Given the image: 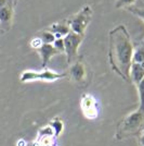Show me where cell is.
<instances>
[{"label": "cell", "instance_id": "1", "mask_svg": "<svg viewBox=\"0 0 144 146\" xmlns=\"http://www.w3.org/2000/svg\"><path fill=\"white\" fill-rule=\"evenodd\" d=\"M133 50L134 44L125 25H118L109 32L108 59L111 67L121 79L129 82Z\"/></svg>", "mask_w": 144, "mask_h": 146}, {"label": "cell", "instance_id": "2", "mask_svg": "<svg viewBox=\"0 0 144 146\" xmlns=\"http://www.w3.org/2000/svg\"><path fill=\"white\" fill-rule=\"evenodd\" d=\"M144 127V112L139 109L125 116L117 124L115 139L118 141L125 140L130 136H135Z\"/></svg>", "mask_w": 144, "mask_h": 146}, {"label": "cell", "instance_id": "3", "mask_svg": "<svg viewBox=\"0 0 144 146\" xmlns=\"http://www.w3.org/2000/svg\"><path fill=\"white\" fill-rule=\"evenodd\" d=\"M92 14H93L92 8L89 5H86L77 13L73 14L72 17L66 21V24L68 25L71 32L84 36V32L90 23Z\"/></svg>", "mask_w": 144, "mask_h": 146}, {"label": "cell", "instance_id": "4", "mask_svg": "<svg viewBox=\"0 0 144 146\" xmlns=\"http://www.w3.org/2000/svg\"><path fill=\"white\" fill-rule=\"evenodd\" d=\"M66 78V73L56 72L50 69H42L41 71L35 70H25L20 75V81L22 83H29L35 81H42V82H54L58 80Z\"/></svg>", "mask_w": 144, "mask_h": 146}, {"label": "cell", "instance_id": "5", "mask_svg": "<svg viewBox=\"0 0 144 146\" xmlns=\"http://www.w3.org/2000/svg\"><path fill=\"white\" fill-rule=\"evenodd\" d=\"M66 73V78L77 86H87L90 82V75L84 62L76 60L69 64Z\"/></svg>", "mask_w": 144, "mask_h": 146}, {"label": "cell", "instance_id": "6", "mask_svg": "<svg viewBox=\"0 0 144 146\" xmlns=\"http://www.w3.org/2000/svg\"><path fill=\"white\" fill-rule=\"evenodd\" d=\"M84 40V36L76 34L74 32H69L64 38V54L66 55V59H67V63L72 64L73 62L77 60L78 58V51L79 47Z\"/></svg>", "mask_w": 144, "mask_h": 146}, {"label": "cell", "instance_id": "7", "mask_svg": "<svg viewBox=\"0 0 144 146\" xmlns=\"http://www.w3.org/2000/svg\"><path fill=\"white\" fill-rule=\"evenodd\" d=\"M80 109L86 119L94 120L99 117L100 106L96 98L89 93H84L80 97Z\"/></svg>", "mask_w": 144, "mask_h": 146}, {"label": "cell", "instance_id": "8", "mask_svg": "<svg viewBox=\"0 0 144 146\" xmlns=\"http://www.w3.org/2000/svg\"><path fill=\"white\" fill-rule=\"evenodd\" d=\"M56 139L52 129L47 125L39 130L36 140L33 142V146H56Z\"/></svg>", "mask_w": 144, "mask_h": 146}, {"label": "cell", "instance_id": "9", "mask_svg": "<svg viewBox=\"0 0 144 146\" xmlns=\"http://www.w3.org/2000/svg\"><path fill=\"white\" fill-rule=\"evenodd\" d=\"M14 20V7L9 3L0 7V30L3 32L11 29Z\"/></svg>", "mask_w": 144, "mask_h": 146}, {"label": "cell", "instance_id": "10", "mask_svg": "<svg viewBox=\"0 0 144 146\" xmlns=\"http://www.w3.org/2000/svg\"><path fill=\"white\" fill-rule=\"evenodd\" d=\"M38 54L40 56V59H41V64L42 68L46 69L47 66L49 64L50 60L53 58L54 56L59 55L60 52L54 48V46L52 44H43L40 48L37 50Z\"/></svg>", "mask_w": 144, "mask_h": 146}, {"label": "cell", "instance_id": "11", "mask_svg": "<svg viewBox=\"0 0 144 146\" xmlns=\"http://www.w3.org/2000/svg\"><path fill=\"white\" fill-rule=\"evenodd\" d=\"M130 82L137 86L144 79V66L139 63H131L130 72H129Z\"/></svg>", "mask_w": 144, "mask_h": 146}, {"label": "cell", "instance_id": "12", "mask_svg": "<svg viewBox=\"0 0 144 146\" xmlns=\"http://www.w3.org/2000/svg\"><path fill=\"white\" fill-rule=\"evenodd\" d=\"M47 30L49 32H51L53 34L55 38H64V37L71 32L68 25L63 22H56V23H52V24L49 26Z\"/></svg>", "mask_w": 144, "mask_h": 146}, {"label": "cell", "instance_id": "13", "mask_svg": "<svg viewBox=\"0 0 144 146\" xmlns=\"http://www.w3.org/2000/svg\"><path fill=\"white\" fill-rule=\"evenodd\" d=\"M132 63H139V64L144 66V39L141 43L134 45Z\"/></svg>", "mask_w": 144, "mask_h": 146}, {"label": "cell", "instance_id": "14", "mask_svg": "<svg viewBox=\"0 0 144 146\" xmlns=\"http://www.w3.org/2000/svg\"><path fill=\"white\" fill-rule=\"evenodd\" d=\"M48 125L52 129L55 137H59L61 135V133L63 132V130H64V123H63V121L61 120V118H59V117L53 118L51 121L49 122Z\"/></svg>", "mask_w": 144, "mask_h": 146}, {"label": "cell", "instance_id": "15", "mask_svg": "<svg viewBox=\"0 0 144 146\" xmlns=\"http://www.w3.org/2000/svg\"><path fill=\"white\" fill-rule=\"evenodd\" d=\"M37 37H38V38L41 40L42 44H53L54 40L56 39L53 34H52L51 32H49L47 29H46V30H43V31H41L40 33H38Z\"/></svg>", "mask_w": 144, "mask_h": 146}, {"label": "cell", "instance_id": "16", "mask_svg": "<svg viewBox=\"0 0 144 146\" xmlns=\"http://www.w3.org/2000/svg\"><path fill=\"white\" fill-rule=\"evenodd\" d=\"M139 94V108L140 111L144 112V79L137 85Z\"/></svg>", "mask_w": 144, "mask_h": 146}, {"label": "cell", "instance_id": "17", "mask_svg": "<svg viewBox=\"0 0 144 146\" xmlns=\"http://www.w3.org/2000/svg\"><path fill=\"white\" fill-rule=\"evenodd\" d=\"M127 10H129L132 14L137 15L139 19H141L144 23V6H137V5H133V6L127 8Z\"/></svg>", "mask_w": 144, "mask_h": 146}, {"label": "cell", "instance_id": "18", "mask_svg": "<svg viewBox=\"0 0 144 146\" xmlns=\"http://www.w3.org/2000/svg\"><path fill=\"white\" fill-rule=\"evenodd\" d=\"M137 0H117L116 1V8L121 9V8H129V7L135 5Z\"/></svg>", "mask_w": 144, "mask_h": 146}, {"label": "cell", "instance_id": "19", "mask_svg": "<svg viewBox=\"0 0 144 146\" xmlns=\"http://www.w3.org/2000/svg\"><path fill=\"white\" fill-rule=\"evenodd\" d=\"M52 45H53L54 48L56 49L60 54L64 52V42H63V38H56Z\"/></svg>", "mask_w": 144, "mask_h": 146}, {"label": "cell", "instance_id": "20", "mask_svg": "<svg viewBox=\"0 0 144 146\" xmlns=\"http://www.w3.org/2000/svg\"><path fill=\"white\" fill-rule=\"evenodd\" d=\"M42 45H43L42 42L37 36L34 37V38L30 40V47H31V48H34V49H36V50H38V49L41 47Z\"/></svg>", "mask_w": 144, "mask_h": 146}, {"label": "cell", "instance_id": "21", "mask_svg": "<svg viewBox=\"0 0 144 146\" xmlns=\"http://www.w3.org/2000/svg\"><path fill=\"white\" fill-rule=\"evenodd\" d=\"M138 139V145L139 146H144V127L141 129V131L137 135Z\"/></svg>", "mask_w": 144, "mask_h": 146}, {"label": "cell", "instance_id": "22", "mask_svg": "<svg viewBox=\"0 0 144 146\" xmlns=\"http://www.w3.org/2000/svg\"><path fill=\"white\" fill-rule=\"evenodd\" d=\"M7 2H8L9 5H11L12 7H14V8H15V5H16L18 0H7Z\"/></svg>", "mask_w": 144, "mask_h": 146}, {"label": "cell", "instance_id": "23", "mask_svg": "<svg viewBox=\"0 0 144 146\" xmlns=\"http://www.w3.org/2000/svg\"><path fill=\"white\" fill-rule=\"evenodd\" d=\"M6 3H8V2H7V0H0V7L5 6Z\"/></svg>", "mask_w": 144, "mask_h": 146}]
</instances>
